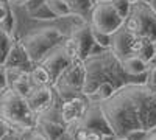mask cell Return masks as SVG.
<instances>
[{
	"mask_svg": "<svg viewBox=\"0 0 156 140\" xmlns=\"http://www.w3.org/2000/svg\"><path fill=\"white\" fill-rule=\"evenodd\" d=\"M128 84H145V78H131L122 67V61L111 50L90 55L84 59L83 95L90 98L100 86H112L115 90Z\"/></svg>",
	"mask_w": 156,
	"mask_h": 140,
	"instance_id": "obj_2",
	"label": "cell"
},
{
	"mask_svg": "<svg viewBox=\"0 0 156 140\" xmlns=\"http://www.w3.org/2000/svg\"><path fill=\"white\" fill-rule=\"evenodd\" d=\"M20 140H47L41 132H39L36 128L34 129H31V131H27V132H23L22 134V137H20Z\"/></svg>",
	"mask_w": 156,
	"mask_h": 140,
	"instance_id": "obj_29",
	"label": "cell"
},
{
	"mask_svg": "<svg viewBox=\"0 0 156 140\" xmlns=\"http://www.w3.org/2000/svg\"><path fill=\"white\" fill-rule=\"evenodd\" d=\"M73 125L80 126V128H84V129H92V131L101 132L103 135H114L109 123L106 121L105 115H103L100 101H92L90 100L86 114L81 117L80 121H76Z\"/></svg>",
	"mask_w": 156,
	"mask_h": 140,
	"instance_id": "obj_10",
	"label": "cell"
},
{
	"mask_svg": "<svg viewBox=\"0 0 156 140\" xmlns=\"http://www.w3.org/2000/svg\"><path fill=\"white\" fill-rule=\"evenodd\" d=\"M0 2H8V0H0Z\"/></svg>",
	"mask_w": 156,
	"mask_h": 140,
	"instance_id": "obj_44",
	"label": "cell"
},
{
	"mask_svg": "<svg viewBox=\"0 0 156 140\" xmlns=\"http://www.w3.org/2000/svg\"><path fill=\"white\" fill-rule=\"evenodd\" d=\"M53 90L59 101L83 95L84 87V61H72L53 83Z\"/></svg>",
	"mask_w": 156,
	"mask_h": 140,
	"instance_id": "obj_7",
	"label": "cell"
},
{
	"mask_svg": "<svg viewBox=\"0 0 156 140\" xmlns=\"http://www.w3.org/2000/svg\"><path fill=\"white\" fill-rule=\"evenodd\" d=\"M139 2H142V3H148V5H150V3H151V0H139Z\"/></svg>",
	"mask_w": 156,
	"mask_h": 140,
	"instance_id": "obj_41",
	"label": "cell"
},
{
	"mask_svg": "<svg viewBox=\"0 0 156 140\" xmlns=\"http://www.w3.org/2000/svg\"><path fill=\"white\" fill-rule=\"evenodd\" d=\"M69 39L75 45L76 53H78V56H80L81 61H84L86 58L90 56V52H92V47H94V39H92V33H90L89 25L73 27Z\"/></svg>",
	"mask_w": 156,
	"mask_h": 140,
	"instance_id": "obj_14",
	"label": "cell"
},
{
	"mask_svg": "<svg viewBox=\"0 0 156 140\" xmlns=\"http://www.w3.org/2000/svg\"><path fill=\"white\" fill-rule=\"evenodd\" d=\"M123 27L136 36H144L150 41H156V12L148 3L136 2L131 5Z\"/></svg>",
	"mask_w": 156,
	"mask_h": 140,
	"instance_id": "obj_6",
	"label": "cell"
},
{
	"mask_svg": "<svg viewBox=\"0 0 156 140\" xmlns=\"http://www.w3.org/2000/svg\"><path fill=\"white\" fill-rule=\"evenodd\" d=\"M89 103H90V100L86 95H78V97H73V98H69V100L59 101L58 108H59V114H61L62 121L67 126L80 121L81 117L86 114L87 108H89Z\"/></svg>",
	"mask_w": 156,
	"mask_h": 140,
	"instance_id": "obj_11",
	"label": "cell"
},
{
	"mask_svg": "<svg viewBox=\"0 0 156 140\" xmlns=\"http://www.w3.org/2000/svg\"><path fill=\"white\" fill-rule=\"evenodd\" d=\"M62 39H64V34L61 33L59 28L45 27V28H41V30L22 37L20 45L23 47L28 59L31 61V64H39L50 50L61 45Z\"/></svg>",
	"mask_w": 156,
	"mask_h": 140,
	"instance_id": "obj_5",
	"label": "cell"
},
{
	"mask_svg": "<svg viewBox=\"0 0 156 140\" xmlns=\"http://www.w3.org/2000/svg\"><path fill=\"white\" fill-rule=\"evenodd\" d=\"M36 129L47 140H56L67 131V125L62 121L59 108L56 104L36 115Z\"/></svg>",
	"mask_w": 156,
	"mask_h": 140,
	"instance_id": "obj_9",
	"label": "cell"
},
{
	"mask_svg": "<svg viewBox=\"0 0 156 140\" xmlns=\"http://www.w3.org/2000/svg\"><path fill=\"white\" fill-rule=\"evenodd\" d=\"M45 2H47V0H25V2L22 3V6L30 14V12L36 11L37 8H41L42 5H45Z\"/></svg>",
	"mask_w": 156,
	"mask_h": 140,
	"instance_id": "obj_26",
	"label": "cell"
},
{
	"mask_svg": "<svg viewBox=\"0 0 156 140\" xmlns=\"http://www.w3.org/2000/svg\"><path fill=\"white\" fill-rule=\"evenodd\" d=\"M55 95L56 94L51 86H44V87L33 86L30 94L27 95V103L34 115H39V114L45 112L55 104Z\"/></svg>",
	"mask_w": 156,
	"mask_h": 140,
	"instance_id": "obj_13",
	"label": "cell"
},
{
	"mask_svg": "<svg viewBox=\"0 0 156 140\" xmlns=\"http://www.w3.org/2000/svg\"><path fill=\"white\" fill-rule=\"evenodd\" d=\"M70 62H72L70 56L66 53V50H64V47L61 44V45L55 47L53 50H50V52L44 56V59L39 62V66H42L48 72L51 81L55 83L58 76L70 66Z\"/></svg>",
	"mask_w": 156,
	"mask_h": 140,
	"instance_id": "obj_12",
	"label": "cell"
},
{
	"mask_svg": "<svg viewBox=\"0 0 156 140\" xmlns=\"http://www.w3.org/2000/svg\"><path fill=\"white\" fill-rule=\"evenodd\" d=\"M67 131L73 135L75 140H103V137H105L101 132H97L92 129H84V128H80L76 125L67 126Z\"/></svg>",
	"mask_w": 156,
	"mask_h": 140,
	"instance_id": "obj_18",
	"label": "cell"
},
{
	"mask_svg": "<svg viewBox=\"0 0 156 140\" xmlns=\"http://www.w3.org/2000/svg\"><path fill=\"white\" fill-rule=\"evenodd\" d=\"M90 33H92L94 44H97V45L101 47L103 50H109V48H111V34L97 31V30H94V28H90Z\"/></svg>",
	"mask_w": 156,
	"mask_h": 140,
	"instance_id": "obj_23",
	"label": "cell"
},
{
	"mask_svg": "<svg viewBox=\"0 0 156 140\" xmlns=\"http://www.w3.org/2000/svg\"><path fill=\"white\" fill-rule=\"evenodd\" d=\"M9 12H11V8H9L8 2H0V23L8 17Z\"/></svg>",
	"mask_w": 156,
	"mask_h": 140,
	"instance_id": "obj_31",
	"label": "cell"
},
{
	"mask_svg": "<svg viewBox=\"0 0 156 140\" xmlns=\"http://www.w3.org/2000/svg\"><path fill=\"white\" fill-rule=\"evenodd\" d=\"M3 67H19L23 70H31V61L28 59L27 53H25L23 47L20 45V42H14L9 50V53L5 59Z\"/></svg>",
	"mask_w": 156,
	"mask_h": 140,
	"instance_id": "obj_15",
	"label": "cell"
},
{
	"mask_svg": "<svg viewBox=\"0 0 156 140\" xmlns=\"http://www.w3.org/2000/svg\"><path fill=\"white\" fill-rule=\"evenodd\" d=\"M12 2H17V3H20V5H22V3L25 2V0H12Z\"/></svg>",
	"mask_w": 156,
	"mask_h": 140,
	"instance_id": "obj_42",
	"label": "cell"
},
{
	"mask_svg": "<svg viewBox=\"0 0 156 140\" xmlns=\"http://www.w3.org/2000/svg\"><path fill=\"white\" fill-rule=\"evenodd\" d=\"M0 94H2V90H0Z\"/></svg>",
	"mask_w": 156,
	"mask_h": 140,
	"instance_id": "obj_46",
	"label": "cell"
},
{
	"mask_svg": "<svg viewBox=\"0 0 156 140\" xmlns=\"http://www.w3.org/2000/svg\"><path fill=\"white\" fill-rule=\"evenodd\" d=\"M56 140H75V138H73V135H72L69 131H66V132H64L59 138H56Z\"/></svg>",
	"mask_w": 156,
	"mask_h": 140,
	"instance_id": "obj_35",
	"label": "cell"
},
{
	"mask_svg": "<svg viewBox=\"0 0 156 140\" xmlns=\"http://www.w3.org/2000/svg\"><path fill=\"white\" fill-rule=\"evenodd\" d=\"M0 120L22 132L36 128V115L30 109L27 98L9 87L0 94Z\"/></svg>",
	"mask_w": 156,
	"mask_h": 140,
	"instance_id": "obj_3",
	"label": "cell"
},
{
	"mask_svg": "<svg viewBox=\"0 0 156 140\" xmlns=\"http://www.w3.org/2000/svg\"><path fill=\"white\" fill-rule=\"evenodd\" d=\"M111 52L120 61L128 56H139L148 61L153 53V41L144 36H136L129 33L123 25L111 34Z\"/></svg>",
	"mask_w": 156,
	"mask_h": 140,
	"instance_id": "obj_4",
	"label": "cell"
},
{
	"mask_svg": "<svg viewBox=\"0 0 156 140\" xmlns=\"http://www.w3.org/2000/svg\"><path fill=\"white\" fill-rule=\"evenodd\" d=\"M147 64H148V69H153V67H156V55H153L148 61H147Z\"/></svg>",
	"mask_w": 156,
	"mask_h": 140,
	"instance_id": "obj_36",
	"label": "cell"
},
{
	"mask_svg": "<svg viewBox=\"0 0 156 140\" xmlns=\"http://www.w3.org/2000/svg\"><path fill=\"white\" fill-rule=\"evenodd\" d=\"M100 106L117 138L136 129L150 132L156 128V92L145 84H128Z\"/></svg>",
	"mask_w": 156,
	"mask_h": 140,
	"instance_id": "obj_1",
	"label": "cell"
},
{
	"mask_svg": "<svg viewBox=\"0 0 156 140\" xmlns=\"http://www.w3.org/2000/svg\"><path fill=\"white\" fill-rule=\"evenodd\" d=\"M12 44H14V41H12V36L8 34L5 30L0 28V66L5 64V59H6V56H8V53H9Z\"/></svg>",
	"mask_w": 156,
	"mask_h": 140,
	"instance_id": "obj_22",
	"label": "cell"
},
{
	"mask_svg": "<svg viewBox=\"0 0 156 140\" xmlns=\"http://www.w3.org/2000/svg\"><path fill=\"white\" fill-rule=\"evenodd\" d=\"M144 140H156V128H154L153 131H150V132L147 134V137H145Z\"/></svg>",
	"mask_w": 156,
	"mask_h": 140,
	"instance_id": "obj_37",
	"label": "cell"
},
{
	"mask_svg": "<svg viewBox=\"0 0 156 140\" xmlns=\"http://www.w3.org/2000/svg\"><path fill=\"white\" fill-rule=\"evenodd\" d=\"M9 132V126L5 123V121H2V120H0V140H2L6 134Z\"/></svg>",
	"mask_w": 156,
	"mask_h": 140,
	"instance_id": "obj_33",
	"label": "cell"
},
{
	"mask_svg": "<svg viewBox=\"0 0 156 140\" xmlns=\"http://www.w3.org/2000/svg\"><path fill=\"white\" fill-rule=\"evenodd\" d=\"M128 2H129V3H131V5H133V3H136V2H139V0H128Z\"/></svg>",
	"mask_w": 156,
	"mask_h": 140,
	"instance_id": "obj_43",
	"label": "cell"
},
{
	"mask_svg": "<svg viewBox=\"0 0 156 140\" xmlns=\"http://www.w3.org/2000/svg\"><path fill=\"white\" fill-rule=\"evenodd\" d=\"M90 5H95V3H100V2H109V0H89Z\"/></svg>",
	"mask_w": 156,
	"mask_h": 140,
	"instance_id": "obj_38",
	"label": "cell"
},
{
	"mask_svg": "<svg viewBox=\"0 0 156 140\" xmlns=\"http://www.w3.org/2000/svg\"><path fill=\"white\" fill-rule=\"evenodd\" d=\"M117 140H123V138H117Z\"/></svg>",
	"mask_w": 156,
	"mask_h": 140,
	"instance_id": "obj_45",
	"label": "cell"
},
{
	"mask_svg": "<svg viewBox=\"0 0 156 140\" xmlns=\"http://www.w3.org/2000/svg\"><path fill=\"white\" fill-rule=\"evenodd\" d=\"M2 140H20V137H19L17 134H14V132H8Z\"/></svg>",
	"mask_w": 156,
	"mask_h": 140,
	"instance_id": "obj_34",
	"label": "cell"
},
{
	"mask_svg": "<svg viewBox=\"0 0 156 140\" xmlns=\"http://www.w3.org/2000/svg\"><path fill=\"white\" fill-rule=\"evenodd\" d=\"M28 16H30L31 19H37V20H51V19H56V17L53 16V12L48 9L47 2H45V5H42L41 8H37L36 11L30 12Z\"/></svg>",
	"mask_w": 156,
	"mask_h": 140,
	"instance_id": "obj_24",
	"label": "cell"
},
{
	"mask_svg": "<svg viewBox=\"0 0 156 140\" xmlns=\"http://www.w3.org/2000/svg\"><path fill=\"white\" fill-rule=\"evenodd\" d=\"M153 53L156 55V41H153Z\"/></svg>",
	"mask_w": 156,
	"mask_h": 140,
	"instance_id": "obj_40",
	"label": "cell"
},
{
	"mask_svg": "<svg viewBox=\"0 0 156 140\" xmlns=\"http://www.w3.org/2000/svg\"><path fill=\"white\" fill-rule=\"evenodd\" d=\"M147 131H142V129H136V131H131V132H128L123 140H144L147 137Z\"/></svg>",
	"mask_w": 156,
	"mask_h": 140,
	"instance_id": "obj_30",
	"label": "cell"
},
{
	"mask_svg": "<svg viewBox=\"0 0 156 140\" xmlns=\"http://www.w3.org/2000/svg\"><path fill=\"white\" fill-rule=\"evenodd\" d=\"M8 87V83H6V73H5V67L0 66V90H5Z\"/></svg>",
	"mask_w": 156,
	"mask_h": 140,
	"instance_id": "obj_32",
	"label": "cell"
},
{
	"mask_svg": "<svg viewBox=\"0 0 156 140\" xmlns=\"http://www.w3.org/2000/svg\"><path fill=\"white\" fill-rule=\"evenodd\" d=\"M30 80H31V84L33 86H37V87H44V86H53V81H51L48 72L42 67V66H34L31 70H30Z\"/></svg>",
	"mask_w": 156,
	"mask_h": 140,
	"instance_id": "obj_17",
	"label": "cell"
},
{
	"mask_svg": "<svg viewBox=\"0 0 156 140\" xmlns=\"http://www.w3.org/2000/svg\"><path fill=\"white\" fill-rule=\"evenodd\" d=\"M8 87L12 89V90H16L19 95L27 98V95L30 94V90L33 89V84H31V80H30V72H23L19 78L16 81H12Z\"/></svg>",
	"mask_w": 156,
	"mask_h": 140,
	"instance_id": "obj_19",
	"label": "cell"
},
{
	"mask_svg": "<svg viewBox=\"0 0 156 140\" xmlns=\"http://www.w3.org/2000/svg\"><path fill=\"white\" fill-rule=\"evenodd\" d=\"M112 3V6L115 8V11L119 12V16L125 20V17L128 16L129 9H131V3L128 2V0H109Z\"/></svg>",
	"mask_w": 156,
	"mask_h": 140,
	"instance_id": "obj_25",
	"label": "cell"
},
{
	"mask_svg": "<svg viewBox=\"0 0 156 140\" xmlns=\"http://www.w3.org/2000/svg\"><path fill=\"white\" fill-rule=\"evenodd\" d=\"M123 25V19L119 16L111 2H100L90 8L89 27L97 31L112 34Z\"/></svg>",
	"mask_w": 156,
	"mask_h": 140,
	"instance_id": "obj_8",
	"label": "cell"
},
{
	"mask_svg": "<svg viewBox=\"0 0 156 140\" xmlns=\"http://www.w3.org/2000/svg\"><path fill=\"white\" fill-rule=\"evenodd\" d=\"M73 11V16H80L83 19H89V14H90V5L89 0H64Z\"/></svg>",
	"mask_w": 156,
	"mask_h": 140,
	"instance_id": "obj_21",
	"label": "cell"
},
{
	"mask_svg": "<svg viewBox=\"0 0 156 140\" xmlns=\"http://www.w3.org/2000/svg\"><path fill=\"white\" fill-rule=\"evenodd\" d=\"M145 86L156 92V67L148 69V72L145 75Z\"/></svg>",
	"mask_w": 156,
	"mask_h": 140,
	"instance_id": "obj_28",
	"label": "cell"
},
{
	"mask_svg": "<svg viewBox=\"0 0 156 140\" xmlns=\"http://www.w3.org/2000/svg\"><path fill=\"white\" fill-rule=\"evenodd\" d=\"M0 28L2 30H5L8 34H11L12 36V31H14V16H12V11L8 14V17L0 23Z\"/></svg>",
	"mask_w": 156,
	"mask_h": 140,
	"instance_id": "obj_27",
	"label": "cell"
},
{
	"mask_svg": "<svg viewBox=\"0 0 156 140\" xmlns=\"http://www.w3.org/2000/svg\"><path fill=\"white\" fill-rule=\"evenodd\" d=\"M122 67L125 73L128 76H131V78H145V75L148 72L147 61L139 56H128L122 59Z\"/></svg>",
	"mask_w": 156,
	"mask_h": 140,
	"instance_id": "obj_16",
	"label": "cell"
},
{
	"mask_svg": "<svg viewBox=\"0 0 156 140\" xmlns=\"http://www.w3.org/2000/svg\"><path fill=\"white\" fill-rule=\"evenodd\" d=\"M47 6L48 9L53 12V16L56 19L59 17H67V16H73L72 8L64 2V0H47Z\"/></svg>",
	"mask_w": 156,
	"mask_h": 140,
	"instance_id": "obj_20",
	"label": "cell"
},
{
	"mask_svg": "<svg viewBox=\"0 0 156 140\" xmlns=\"http://www.w3.org/2000/svg\"><path fill=\"white\" fill-rule=\"evenodd\" d=\"M150 6L154 9V12H156V0H151V3H150Z\"/></svg>",
	"mask_w": 156,
	"mask_h": 140,
	"instance_id": "obj_39",
	"label": "cell"
}]
</instances>
